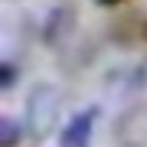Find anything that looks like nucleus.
Listing matches in <instances>:
<instances>
[{
	"label": "nucleus",
	"instance_id": "6",
	"mask_svg": "<svg viewBox=\"0 0 147 147\" xmlns=\"http://www.w3.org/2000/svg\"><path fill=\"white\" fill-rule=\"evenodd\" d=\"M127 92H141V88H147V59H141L131 72H127V85H124Z\"/></svg>",
	"mask_w": 147,
	"mask_h": 147
},
{
	"label": "nucleus",
	"instance_id": "9",
	"mask_svg": "<svg viewBox=\"0 0 147 147\" xmlns=\"http://www.w3.org/2000/svg\"><path fill=\"white\" fill-rule=\"evenodd\" d=\"M144 39H147V26H144Z\"/></svg>",
	"mask_w": 147,
	"mask_h": 147
},
{
	"label": "nucleus",
	"instance_id": "2",
	"mask_svg": "<svg viewBox=\"0 0 147 147\" xmlns=\"http://www.w3.org/2000/svg\"><path fill=\"white\" fill-rule=\"evenodd\" d=\"M115 147H147V105L124 108L111 124Z\"/></svg>",
	"mask_w": 147,
	"mask_h": 147
},
{
	"label": "nucleus",
	"instance_id": "5",
	"mask_svg": "<svg viewBox=\"0 0 147 147\" xmlns=\"http://www.w3.org/2000/svg\"><path fill=\"white\" fill-rule=\"evenodd\" d=\"M23 134H26V124L13 121L10 115H3V118H0V147H16Z\"/></svg>",
	"mask_w": 147,
	"mask_h": 147
},
{
	"label": "nucleus",
	"instance_id": "8",
	"mask_svg": "<svg viewBox=\"0 0 147 147\" xmlns=\"http://www.w3.org/2000/svg\"><path fill=\"white\" fill-rule=\"evenodd\" d=\"M101 7H115V3H121V0H98Z\"/></svg>",
	"mask_w": 147,
	"mask_h": 147
},
{
	"label": "nucleus",
	"instance_id": "1",
	"mask_svg": "<svg viewBox=\"0 0 147 147\" xmlns=\"http://www.w3.org/2000/svg\"><path fill=\"white\" fill-rule=\"evenodd\" d=\"M56 118H59V92L49 82L33 85V92L26 95V121H23L26 134L33 141H46L56 127Z\"/></svg>",
	"mask_w": 147,
	"mask_h": 147
},
{
	"label": "nucleus",
	"instance_id": "3",
	"mask_svg": "<svg viewBox=\"0 0 147 147\" xmlns=\"http://www.w3.org/2000/svg\"><path fill=\"white\" fill-rule=\"evenodd\" d=\"M72 33H75V10L69 3L53 7V13L42 23V42H46V46H62Z\"/></svg>",
	"mask_w": 147,
	"mask_h": 147
},
{
	"label": "nucleus",
	"instance_id": "7",
	"mask_svg": "<svg viewBox=\"0 0 147 147\" xmlns=\"http://www.w3.org/2000/svg\"><path fill=\"white\" fill-rule=\"evenodd\" d=\"M13 85H16V69H13V62H3L0 65V88L10 92Z\"/></svg>",
	"mask_w": 147,
	"mask_h": 147
},
{
	"label": "nucleus",
	"instance_id": "4",
	"mask_svg": "<svg viewBox=\"0 0 147 147\" xmlns=\"http://www.w3.org/2000/svg\"><path fill=\"white\" fill-rule=\"evenodd\" d=\"M92 131H95V108H85L62 127L59 147H88L92 144Z\"/></svg>",
	"mask_w": 147,
	"mask_h": 147
}]
</instances>
